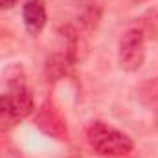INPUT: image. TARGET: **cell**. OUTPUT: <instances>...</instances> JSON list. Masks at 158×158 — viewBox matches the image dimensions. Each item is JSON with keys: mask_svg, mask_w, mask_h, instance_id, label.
I'll use <instances>...</instances> for the list:
<instances>
[{"mask_svg": "<svg viewBox=\"0 0 158 158\" xmlns=\"http://www.w3.org/2000/svg\"><path fill=\"white\" fill-rule=\"evenodd\" d=\"M85 132H86L88 145L94 149V153H98L103 158L127 156L134 149L132 138L127 132L116 129L114 125H110L107 121L94 119L86 125Z\"/></svg>", "mask_w": 158, "mask_h": 158, "instance_id": "1", "label": "cell"}, {"mask_svg": "<svg viewBox=\"0 0 158 158\" xmlns=\"http://www.w3.org/2000/svg\"><path fill=\"white\" fill-rule=\"evenodd\" d=\"M35 109L31 90L22 77H13L0 92V131H7L26 119Z\"/></svg>", "mask_w": 158, "mask_h": 158, "instance_id": "2", "label": "cell"}, {"mask_svg": "<svg viewBox=\"0 0 158 158\" xmlns=\"http://www.w3.org/2000/svg\"><path fill=\"white\" fill-rule=\"evenodd\" d=\"M145 31L142 28L127 30L118 44V63L125 72H138L145 63Z\"/></svg>", "mask_w": 158, "mask_h": 158, "instance_id": "3", "label": "cell"}, {"mask_svg": "<svg viewBox=\"0 0 158 158\" xmlns=\"http://www.w3.org/2000/svg\"><path fill=\"white\" fill-rule=\"evenodd\" d=\"M22 20L24 28L31 37H37L46 26L48 13H46V2L44 0H24L22 6Z\"/></svg>", "mask_w": 158, "mask_h": 158, "instance_id": "4", "label": "cell"}, {"mask_svg": "<svg viewBox=\"0 0 158 158\" xmlns=\"http://www.w3.org/2000/svg\"><path fill=\"white\" fill-rule=\"evenodd\" d=\"M99 19H101V7L94 2H88L85 4V7L81 9L79 13V24L86 30V31H92L98 28L99 24Z\"/></svg>", "mask_w": 158, "mask_h": 158, "instance_id": "5", "label": "cell"}, {"mask_svg": "<svg viewBox=\"0 0 158 158\" xmlns=\"http://www.w3.org/2000/svg\"><path fill=\"white\" fill-rule=\"evenodd\" d=\"M19 0H0V9H11L13 6H17Z\"/></svg>", "mask_w": 158, "mask_h": 158, "instance_id": "6", "label": "cell"}]
</instances>
